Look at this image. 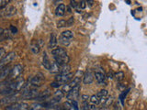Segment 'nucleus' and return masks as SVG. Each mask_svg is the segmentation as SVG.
<instances>
[{
  "instance_id": "9d476101",
  "label": "nucleus",
  "mask_w": 147,
  "mask_h": 110,
  "mask_svg": "<svg viewBox=\"0 0 147 110\" xmlns=\"http://www.w3.org/2000/svg\"><path fill=\"white\" fill-rule=\"evenodd\" d=\"M23 71V67L22 65H20V64H17V65L14 66L12 69H11V71H10V74H9V78H10L11 80H16L18 79V77L20 76L21 74V72Z\"/></svg>"
},
{
  "instance_id": "0eeeda50",
  "label": "nucleus",
  "mask_w": 147,
  "mask_h": 110,
  "mask_svg": "<svg viewBox=\"0 0 147 110\" xmlns=\"http://www.w3.org/2000/svg\"><path fill=\"white\" fill-rule=\"evenodd\" d=\"M80 82H81V76L74 77V79H72L69 82H67V84H65V85H63L62 92H63V93H65V92H67V93H68V92L70 91L73 87L76 86L77 85H80Z\"/></svg>"
},
{
  "instance_id": "473e14b6",
  "label": "nucleus",
  "mask_w": 147,
  "mask_h": 110,
  "mask_svg": "<svg viewBox=\"0 0 147 110\" xmlns=\"http://www.w3.org/2000/svg\"><path fill=\"white\" fill-rule=\"evenodd\" d=\"M128 91H129V90H127L126 92H124V93H122V94L121 95V96H119V99H121V104H122V105L124 104V97H125L126 95L128 94Z\"/></svg>"
},
{
  "instance_id": "4be33fe9",
  "label": "nucleus",
  "mask_w": 147,
  "mask_h": 110,
  "mask_svg": "<svg viewBox=\"0 0 147 110\" xmlns=\"http://www.w3.org/2000/svg\"><path fill=\"white\" fill-rule=\"evenodd\" d=\"M60 68H61V66H60L58 63H56L55 62H53L52 64H51L49 72H52V73H59L60 72Z\"/></svg>"
},
{
  "instance_id": "ddd939ff",
  "label": "nucleus",
  "mask_w": 147,
  "mask_h": 110,
  "mask_svg": "<svg viewBox=\"0 0 147 110\" xmlns=\"http://www.w3.org/2000/svg\"><path fill=\"white\" fill-rule=\"evenodd\" d=\"M94 73L92 72L90 70H87L85 73H84V75H83V82L86 85H89L91 84L92 82H93L94 80Z\"/></svg>"
},
{
  "instance_id": "b1692460",
  "label": "nucleus",
  "mask_w": 147,
  "mask_h": 110,
  "mask_svg": "<svg viewBox=\"0 0 147 110\" xmlns=\"http://www.w3.org/2000/svg\"><path fill=\"white\" fill-rule=\"evenodd\" d=\"M96 95L98 96V97L101 99V102H105L106 101V97H107V95H108V91L107 90H100L98 94H96Z\"/></svg>"
},
{
  "instance_id": "aec40b11",
  "label": "nucleus",
  "mask_w": 147,
  "mask_h": 110,
  "mask_svg": "<svg viewBox=\"0 0 147 110\" xmlns=\"http://www.w3.org/2000/svg\"><path fill=\"white\" fill-rule=\"evenodd\" d=\"M51 95H52V92H51V90L46 89L43 92H40L39 96L35 100H45V99L49 98L50 96H51Z\"/></svg>"
},
{
  "instance_id": "c9c22d12",
  "label": "nucleus",
  "mask_w": 147,
  "mask_h": 110,
  "mask_svg": "<svg viewBox=\"0 0 147 110\" xmlns=\"http://www.w3.org/2000/svg\"><path fill=\"white\" fill-rule=\"evenodd\" d=\"M10 30H11V31H12V33H17V32H18V30H17L14 26H11V27H10Z\"/></svg>"
},
{
  "instance_id": "6e6552de",
  "label": "nucleus",
  "mask_w": 147,
  "mask_h": 110,
  "mask_svg": "<svg viewBox=\"0 0 147 110\" xmlns=\"http://www.w3.org/2000/svg\"><path fill=\"white\" fill-rule=\"evenodd\" d=\"M40 92L37 89H26L22 91L21 98L24 99H36L39 96Z\"/></svg>"
},
{
  "instance_id": "5701e85b",
  "label": "nucleus",
  "mask_w": 147,
  "mask_h": 110,
  "mask_svg": "<svg viewBox=\"0 0 147 110\" xmlns=\"http://www.w3.org/2000/svg\"><path fill=\"white\" fill-rule=\"evenodd\" d=\"M51 64H52V62H50V60L47 56V54H46V52L43 53V61H42V65L44 66L45 69H47V70H50V67H51Z\"/></svg>"
},
{
  "instance_id": "7c9ffc66",
  "label": "nucleus",
  "mask_w": 147,
  "mask_h": 110,
  "mask_svg": "<svg viewBox=\"0 0 147 110\" xmlns=\"http://www.w3.org/2000/svg\"><path fill=\"white\" fill-rule=\"evenodd\" d=\"M86 1H80L79 4H78V9H77V10H80V8L84 9L86 7Z\"/></svg>"
},
{
  "instance_id": "f03ea898",
  "label": "nucleus",
  "mask_w": 147,
  "mask_h": 110,
  "mask_svg": "<svg viewBox=\"0 0 147 110\" xmlns=\"http://www.w3.org/2000/svg\"><path fill=\"white\" fill-rule=\"evenodd\" d=\"M44 75L42 73H37L36 75H34L33 77H31L30 79L29 80V82L25 84V86L23 90H26V89H36L37 87H40L41 85L43 84L44 82ZM22 90V91H23Z\"/></svg>"
},
{
  "instance_id": "f8f14e48",
  "label": "nucleus",
  "mask_w": 147,
  "mask_h": 110,
  "mask_svg": "<svg viewBox=\"0 0 147 110\" xmlns=\"http://www.w3.org/2000/svg\"><path fill=\"white\" fill-rule=\"evenodd\" d=\"M94 75L96 77V82H98L99 85H106V82H107V81H106V80H107V77H106L105 73L103 72L98 71V72H96L94 73Z\"/></svg>"
},
{
  "instance_id": "2f4dec72",
  "label": "nucleus",
  "mask_w": 147,
  "mask_h": 110,
  "mask_svg": "<svg viewBox=\"0 0 147 110\" xmlns=\"http://www.w3.org/2000/svg\"><path fill=\"white\" fill-rule=\"evenodd\" d=\"M5 54H6V50H5L4 48L0 47V61L5 57Z\"/></svg>"
},
{
  "instance_id": "72a5a7b5",
  "label": "nucleus",
  "mask_w": 147,
  "mask_h": 110,
  "mask_svg": "<svg viewBox=\"0 0 147 110\" xmlns=\"http://www.w3.org/2000/svg\"><path fill=\"white\" fill-rule=\"evenodd\" d=\"M51 86L52 87H55V88H57V87H60V86H62V85L61 84H59V82H52L51 84Z\"/></svg>"
},
{
  "instance_id": "1a4fd4ad",
  "label": "nucleus",
  "mask_w": 147,
  "mask_h": 110,
  "mask_svg": "<svg viewBox=\"0 0 147 110\" xmlns=\"http://www.w3.org/2000/svg\"><path fill=\"white\" fill-rule=\"evenodd\" d=\"M74 75L75 74H74L73 72L67 73V74H58L55 77V82H57L59 84H61L62 85H63L70 82L74 78Z\"/></svg>"
},
{
  "instance_id": "e433bc0d",
  "label": "nucleus",
  "mask_w": 147,
  "mask_h": 110,
  "mask_svg": "<svg viewBox=\"0 0 147 110\" xmlns=\"http://www.w3.org/2000/svg\"><path fill=\"white\" fill-rule=\"evenodd\" d=\"M4 33V30H3V29L2 28H0V36H1L2 34Z\"/></svg>"
},
{
  "instance_id": "a878e982",
  "label": "nucleus",
  "mask_w": 147,
  "mask_h": 110,
  "mask_svg": "<svg viewBox=\"0 0 147 110\" xmlns=\"http://www.w3.org/2000/svg\"><path fill=\"white\" fill-rule=\"evenodd\" d=\"M62 107H63V108L64 110H75L72 103L69 102V101H67V102H65V103H63V105H62Z\"/></svg>"
},
{
  "instance_id": "423d86ee",
  "label": "nucleus",
  "mask_w": 147,
  "mask_h": 110,
  "mask_svg": "<svg viewBox=\"0 0 147 110\" xmlns=\"http://www.w3.org/2000/svg\"><path fill=\"white\" fill-rule=\"evenodd\" d=\"M17 56V54L15 52H8L7 55H5V57L0 61V70H2V69L7 67V65L9 63H10L13 60H15Z\"/></svg>"
},
{
  "instance_id": "6ab92c4d",
  "label": "nucleus",
  "mask_w": 147,
  "mask_h": 110,
  "mask_svg": "<svg viewBox=\"0 0 147 110\" xmlns=\"http://www.w3.org/2000/svg\"><path fill=\"white\" fill-rule=\"evenodd\" d=\"M65 5L64 4H60L59 6L55 9V15L57 17H63L65 14Z\"/></svg>"
},
{
  "instance_id": "393cba45",
  "label": "nucleus",
  "mask_w": 147,
  "mask_h": 110,
  "mask_svg": "<svg viewBox=\"0 0 147 110\" xmlns=\"http://www.w3.org/2000/svg\"><path fill=\"white\" fill-rule=\"evenodd\" d=\"M70 70H71V67L70 65H68V64L67 65L61 66L59 74H67V73H70Z\"/></svg>"
},
{
  "instance_id": "412c9836",
  "label": "nucleus",
  "mask_w": 147,
  "mask_h": 110,
  "mask_svg": "<svg viewBox=\"0 0 147 110\" xmlns=\"http://www.w3.org/2000/svg\"><path fill=\"white\" fill-rule=\"evenodd\" d=\"M89 100H90V103H91V105H91V109L93 108L94 105H99L100 103H102V102H101V99H100L96 95H92Z\"/></svg>"
},
{
  "instance_id": "9b49d317",
  "label": "nucleus",
  "mask_w": 147,
  "mask_h": 110,
  "mask_svg": "<svg viewBox=\"0 0 147 110\" xmlns=\"http://www.w3.org/2000/svg\"><path fill=\"white\" fill-rule=\"evenodd\" d=\"M30 105L24 102H17L13 105H8L5 110H29Z\"/></svg>"
},
{
  "instance_id": "f704fd0d",
  "label": "nucleus",
  "mask_w": 147,
  "mask_h": 110,
  "mask_svg": "<svg viewBox=\"0 0 147 110\" xmlns=\"http://www.w3.org/2000/svg\"><path fill=\"white\" fill-rule=\"evenodd\" d=\"M73 23H74V17H70V19H69L68 21H66V24H67V26H68V27L72 26Z\"/></svg>"
},
{
  "instance_id": "a211bd4d",
  "label": "nucleus",
  "mask_w": 147,
  "mask_h": 110,
  "mask_svg": "<svg viewBox=\"0 0 147 110\" xmlns=\"http://www.w3.org/2000/svg\"><path fill=\"white\" fill-rule=\"evenodd\" d=\"M58 43V40H57V37L55 35V33H52L50 36V41H49V48L51 50H54L56 48Z\"/></svg>"
},
{
  "instance_id": "20e7f679",
  "label": "nucleus",
  "mask_w": 147,
  "mask_h": 110,
  "mask_svg": "<svg viewBox=\"0 0 147 110\" xmlns=\"http://www.w3.org/2000/svg\"><path fill=\"white\" fill-rule=\"evenodd\" d=\"M20 97H21V96L17 94L7 95L0 100V105H2V107H8V105L17 103L18 100H20Z\"/></svg>"
},
{
  "instance_id": "4468645a",
  "label": "nucleus",
  "mask_w": 147,
  "mask_h": 110,
  "mask_svg": "<svg viewBox=\"0 0 147 110\" xmlns=\"http://www.w3.org/2000/svg\"><path fill=\"white\" fill-rule=\"evenodd\" d=\"M11 81H3L0 82V94L8 95V88Z\"/></svg>"
},
{
  "instance_id": "39448f33",
  "label": "nucleus",
  "mask_w": 147,
  "mask_h": 110,
  "mask_svg": "<svg viewBox=\"0 0 147 110\" xmlns=\"http://www.w3.org/2000/svg\"><path fill=\"white\" fill-rule=\"evenodd\" d=\"M80 88H81L80 85H77L76 86L73 87V88L68 92L66 95V99L69 102H77V99L79 97Z\"/></svg>"
},
{
  "instance_id": "cd10ccee",
  "label": "nucleus",
  "mask_w": 147,
  "mask_h": 110,
  "mask_svg": "<svg viewBox=\"0 0 147 110\" xmlns=\"http://www.w3.org/2000/svg\"><path fill=\"white\" fill-rule=\"evenodd\" d=\"M90 109H91V105L88 104V101H84L83 102L82 110H90Z\"/></svg>"
},
{
  "instance_id": "f257e3e1",
  "label": "nucleus",
  "mask_w": 147,
  "mask_h": 110,
  "mask_svg": "<svg viewBox=\"0 0 147 110\" xmlns=\"http://www.w3.org/2000/svg\"><path fill=\"white\" fill-rule=\"evenodd\" d=\"M52 55L54 59V62L58 63L60 66L67 65L69 62V57L67 55L66 50L63 48L56 47L52 50Z\"/></svg>"
},
{
  "instance_id": "2eb2a0df",
  "label": "nucleus",
  "mask_w": 147,
  "mask_h": 110,
  "mask_svg": "<svg viewBox=\"0 0 147 110\" xmlns=\"http://www.w3.org/2000/svg\"><path fill=\"white\" fill-rule=\"evenodd\" d=\"M16 13H17V10L15 7L12 6H7L5 7V9L3 10V16L6 17H13Z\"/></svg>"
},
{
  "instance_id": "bb28decb",
  "label": "nucleus",
  "mask_w": 147,
  "mask_h": 110,
  "mask_svg": "<svg viewBox=\"0 0 147 110\" xmlns=\"http://www.w3.org/2000/svg\"><path fill=\"white\" fill-rule=\"evenodd\" d=\"M114 77H116V80L118 82H121L123 80V78H124V72H118L117 73H115Z\"/></svg>"
},
{
  "instance_id": "f3484780",
  "label": "nucleus",
  "mask_w": 147,
  "mask_h": 110,
  "mask_svg": "<svg viewBox=\"0 0 147 110\" xmlns=\"http://www.w3.org/2000/svg\"><path fill=\"white\" fill-rule=\"evenodd\" d=\"M10 71H11V68L8 66L2 69V70H0V82H3L5 79H7V78L9 76V74H10Z\"/></svg>"
},
{
  "instance_id": "c756f323",
  "label": "nucleus",
  "mask_w": 147,
  "mask_h": 110,
  "mask_svg": "<svg viewBox=\"0 0 147 110\" xmlns=\"http://www.w3.org/2000/svg\"><path fill=\"white\" fill-rule=\"evenodd\" d=\"M8 3H9V1H7V0H0V8L7 7Z\"/></svg>"
},
{
  "instance_id": "c85d7f7f",
  "label": "nucleus",
  "mask_w": 147,
  "mask_h": 110,
  "mask_svg": "<svg viewBox=\"0 0 147 110\" xmlns=\"http://www.w3.org/2000/svg\"><path fill=\"white\" fill-rule=\"evenodd\" d=\"M67 24H66V21L65 20H60L57 22V27L58 28H63V27H66Z\"/></svg>"
},
{
  "instance_id": "dca6fc26",
  "label": "nucleus",
  "mask_w": 147,
  "mask_h": 110,
  "mask_svg": "<svg viewBox=\"0 0 147 110\" xmlns=\"http://www.w3.org/2000/svg\"><path fill=\"white\" fill-rule=\"evenodd\" d=\"M41 45H42V41L41 40H35L33 42L31 43L30 45V50L31 52H33L34 54H37L40 52V48H41Z\"/></svg>"
},
{
  "instance_id": "7ed1b4c3",
  "label": "nucleus",
  "mask_w": 147,
  "mask_h": 110,
  "mask_svg": "<svg viewBox=\"0 0 147 110\" xmlns=\"http://www.w3.org/2000/svg\"><path fill=\"white\" fill-rule=\"evenodd\" d=\"M74 39V33L71 30H65L61 33L59 37V42L63 46H68Z\"/></svg>"
}]
</instances>
